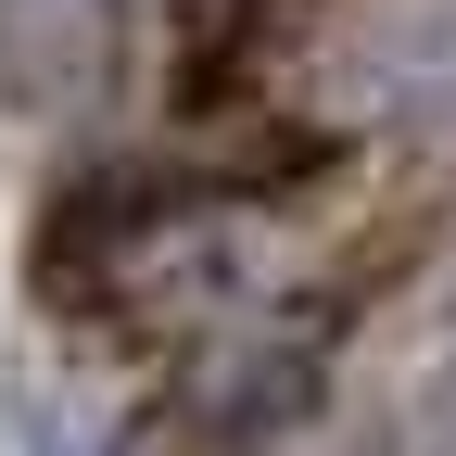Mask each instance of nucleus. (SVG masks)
<instances>
[{"label":"nucleus","mask_w":456,"mask_h":456,"mask_svg":"<svg viewBox=\"0 0 456 456\" xmlns=\"http://www.w3.org/2000/svg\"><path fill=\"white\" fill-rule=\"evenodd\" d=\"M368 51H380V64H368L380 114H406V127H431V114H456V0H393Z\"/></svg>","instance_id":"obj_1"},{"label":"nucleus","mask_w":456,"mask_h":456,"mask_svg":"<svg viewBox=\"0 0 456 456\" xmlns=\"http://www.w3.org/2000/svg\"><path fill=\"white\" fill-rule=\"evenodd\" d=\"M77 64H89V0H0V77H13V102L77 89Z\"/></svg>","instance_id":"obj_2"}]
</instances>
